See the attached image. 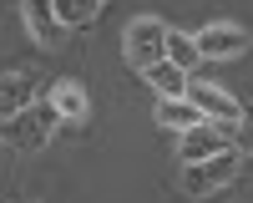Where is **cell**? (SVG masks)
I'll use <instances>...</instances> for the list:
<instances>
[{
    "label": "cell",
    "mask_w": 253,
    "mask_h": 203,
    "mask_svg": "<svg viewBox=\"0 0 253 203\" xmlns=\"http://www.w3.org/2000/svg\"><path fill=\"white\" fill-rule=\"evenodd\" d=\"M238 168H243L238 148H228V152H218V157H203V162H182V193L208 198V193L228 188V183L238 178Z\"/></svg>",
    "instance_id": "6da1fadb"
},
{
    "label": "cell",
    "mask_w": 253,
    "mask_h": 203,
    "mask_svg": "<svg viewBox=\"0 0 253 203\" xmlns=\"http://www.w3.org/2000/svg\"><path fill=\"white\" fill-rule=\"evenodd\" d=\"M61 127V117H56V107L51 102H41V107H26L20 117H10V122H0V132H5L20 152H41L51 142V132Z\"/></svg>",
    "instance_id": "7a4b0ae2"
},
{
    "label": "cell",
    "mask_w": 253,
    "mask_h": 203,
    "mask_svg": "<svg viewBox=\"0 0 253 203\" xmlns=\"http://www.w3.org/2000/svg\"><path fill=\"white\" fill-rule=\"evenodd\" d=\"M167 31H172V26H162L157 15H137L132 26H126V41H122L126 61H132L137 71L152 66V61H162V41H167Z\"/></svg>",
    "instance_id": "3957f363"
},
{
    "label": "cell",
    "mask_w": 253,
    "mask_h": 203,
    "mask_svg": "<svg viewBox=\"0 0 253 203\" xmlns=\"http://www.w3.org/2000/svg\"><path fill=\"white\" fill-rule=\"evenodd\" d=\"M182 102H193L203 122H238V117H243V102L228 97L223 87H213V81H193V76H187Z\"/></svg>",
    "instance_id": "277c9868"
},
{
    "label": "cell",
    "mask_w": 253,
    "mask_h": 203,
    "mask_svg": "<svg viewBox=\"0 0 253 203\" xmlns=\"http://www.w3.org/2000/svg\"><path fill=\"white\" fill-rule=\"evenodd\" d=\"M193 51H198V61H233L248 51V36L238 26H203L193 36Z\"/></svg>",
    "instance_id": "5b68a950"
},
{
    "label": "cell",
    "mask_w": 253,
    "mask_h": 203,
    "mask_svg": "<svg viewBox=\"0 0 253 203\" xmlns=\"http://www.w3.org/2000/svg\"><path fill=\"white\" fill-rule=\"evenodd\" d=\"M228 148H233V142H228L223 127H213V122H198V127L182 132L177 157H182V162H203V157H218V152H228Z\"/></svg>",
    "instance_id": "8992f818"
},
{
    "label": "cell",
    "mask_w": 253,
    "mask_h": 203,
    "mask_svg": "<svg viewBox=\"0 0 253 203\" xmlns=\"http://www.w3.org/2000/svg\"><path fill=\"white\" fill-rule=\"evenodd\" d=\"M26 107H36V76H31V71H10V76H0V122L20 117Z\"/></svg>",
    "instance_id": "52a82bcc"
},
{
    "label": "cell",
    "mask_w": 253,
    "mask_h": 203,
    "mask_svg": "<svg viewBox=\"0 0 253 203\" xmlns=\"http://www.w3.org/2000/svg\"><path fill=\"white\" fill-rule=\"evenodd\" d=\"M51 107H56V117L61 122H86L91 117V97H86V87H81L76 76H66V81H56V92H51Z\"/></svg>",
    "instance_id": "ba28073f"
},
{
    "label": "cell",
    "mask_w": 253,
    "mask_h": 203,
    "mask_svg": "<svg viewBox=\"0 0 253 203\" xmlns=\"http://www.w3.org/2000/svg\"><path fill=\"white\" fill-rule=\"evenodd\" d=\"M26 26L36 31L41 46H61V41H66V31H61V20L51 10V0H31V5H26Z\"/></svg>",
    "instance_id": "9c48e42d"
},
{
    "label": "cell",
    "mask_w": 253,
    "mask_h": 203,
    "mask_svg": "<svg viewBox=\"0 0 253 203\" xmlns=\"http://www.w3.org/2000/svg\"><path fill=\"white\" fill-rule=\"evenodd\" d=\"M142 81H147V87H157V92H162V102H167V97H182L187 71H177L172 61H152V66H142Z\"/></svg>",
    "instance_id": "30bf717a"
},
{
    "label": "cell",
    "mask_w": 253,
    "mask_h": 203,
    "mask_svg": "<svg viewBox=\"0 0 253 203\" xmlns=\"http://www.w3.org/2000/svg\"><path fill=\"white\" fill-rule=\"evenodd\" d=\"M157 122L162 127H177V132H187V127H198V107L193 102H182V97H167V102H157Z\"/></svg>",
    "instance_id": "8fae6325"
},
{
    "label": "cell",
    "mask_w": 253,
    "mask_h": 203,
    "mask_svg": "<svg viewBox=\"0 0 253 203\" xmlns=\"http://www.w3.org/2000/svg\"><path fill=\"white\" fill-rule=\"evenodd\" d=\"M162 61H172L177 71H193V66H198L193 36H182V31H167V41H162Z\"/></svg>",
    "instance_id": "7c38bea8"
},
{
    "label": "cell",
    "mask_w": 253,
    "mask_h": 203,
    "mask_svg": "<svg viewBox=\"0 0 253 203\" xmlns=\"http://www.w3.org/2000/svg\"><path fill=\"white\" fill-rule=\"evenodd\" d=\"M51 10H56V20H61V31H66V26H91V20L101 15L96 0H66V5H51Z\"/></svg>",
    "instance_id": "4fadbf2b"
}]
</instances>
